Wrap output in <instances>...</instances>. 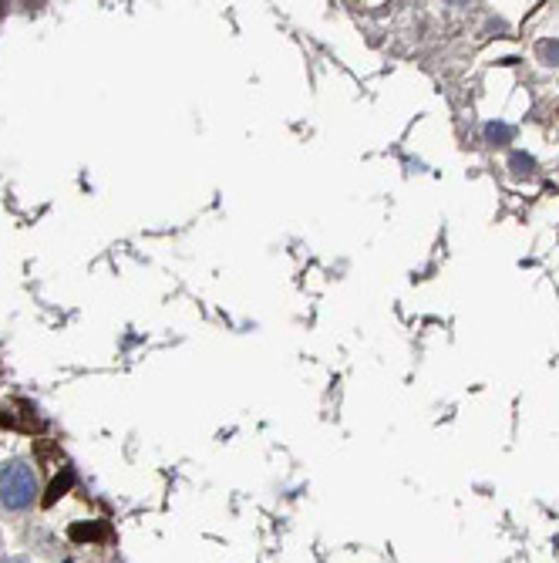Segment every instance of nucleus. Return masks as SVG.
<instances>
[{
	"instance_id": "nucleus-1",
	"label": "nucleus",
	"mask_w": 559,
	"mask_h": 563,
	"mask_svg": "<svg viewBox=\"0 0 559 563\" xmlns=\"http://www.w3.org/2000/svg\"><path fill=\"white\" fill-rule=\"evenodd\" d=\"M37 496V479H34V469L24 466V462H4L0 466V506L4 509H27Z\"/></svg>"
},
{
	"instance_id": "nucleus-2",
	"label": "nucleus",
	"mask_w": 559,
	"mask_h": 563,
	"mask_svg": "<svg viewBox=\"0 0 559 563\" xmlns=\"http://www.w3.org/2000/svg\"><path fill=\"white\" fill-rule=\"evenodd\" d=\"M71 486H75V472H71V469L58 472V476H54V483H51V486H47L44 506H54V502H58L61 496H64V492H68V489H71Z\"/></svg>"
},
{
	"instance_id": "nucleus-3",
	"label": "nucleus",
	"mask_w": 559,
	"mask_h": 563,
	"mask_svg": "<svg viewBox=\"0 0 559 563\" xmlns=\"http://www.w3.org/2000/svg\"><path fill=\"white\" fill-rule=\"evenodd\" d=\"M102 536H108L105 523H75L71 526V540L75 543H91V540H102Z\"/></svg>"
},
{
	"instance_id": "nucleus-4",
	"label": "nucleus",
	"mask_w": 559,
	"mask_h": 563,
	"mask_svg": "<svg viewBox=\"0 0 559 563\" xmlns=\"http://www.w3.org/2000/svg\"><path fill=\"white\" fill-rule=\"evenodd\" d=\"M509 169H512L515 179H529L532 172H536V162H532V155H526V152H512Z\"/></svg>"
},
{
	"instance_id": "nucleus-5",
	"label": "nucleus",
	"mask_w": 559,
	"mask_h": 563,
	"mask_svg": "<svg viewBox=\"0 0 559 563\" xmlns=\"http://www.w3.org/2000/svg\"><path fill=\"white\" fill-rule=\"evenodd\" d=\"M512 125H505V122H489L485 125V138L492 142V145H505V142H512Z\"/></svg>"
},
{
	"instance_id": "nucleus-6",
	"label": "nucleus",
	"mask_w": 559,
	"mask_h": 563,
	"mask_svg": "<svg viewBox=\"0 0 559 563\" xmlns=\"http://www.w3.org/2000/svg\"><path fill=\"white\" fill-rule=\"evenodd\" d=\"M536 54L543 58V64H553V68H559V41H556V37L539 41V44H536Z\"/></svg>"
},
{
	"instance_id": "nucleus-7",
	"label": "nucleus",
	"mask_w": 559,
	"mask_h": 563,
	"mask_svg": "<svg viewBox=\"0 0 559 563\" xmlns=\"http://www.w3.org/2000/svg\"><path fill=\"white\" fill-rule=\"evenodd\" d=\"M11 563H27V560H11Z\"/></svg>"
},
{
	"instance_id": "nucleus-8",
	"label": "nucleus",
	"mask_w": 559,
	"mask_h": 563,
	"mask_svg": "<svg viewBox=\"0 0 559 563\" xmlns=\"http://www.w3.org/2000/svg\"><path fill=\"white\" fill-rule=\"evenodd\" d=\"M0 11H4V4H0Z\"/></svg>"
}]
</instances>
